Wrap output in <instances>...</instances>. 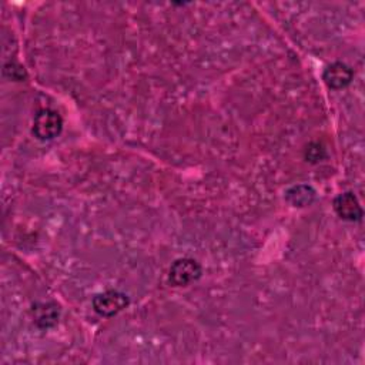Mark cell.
<instances>
[{
	"label": "cell",
	"mask_w": 365,
	"mask_h": 365,
	"mask_svg": "<svg viewBox=\"0 0 365 365\" xmlns=\"http://www.w3.org/2000/svg\"><path fill=\"white\" fill-rule=\"evenodd\" d=\"M322 78L325 81V84L332 88V90H341L344 87H346L352 78H354V71L351 70L349 66H346L345 63L341 61H335L332 64H329L322 74Z\"/></svg>",
	"instance_id": "cell-4"
},
{
	"label": "cell",
	"mask_w": 365,
	"mask_h": 365,
	"mask_svg": "<svg viewBox=\"0 0 365 365\" xmlns=\"http://www.w3.org/2000/svg\"><path fill=\"white\" fill-rule=\"evenodd\" d=\"M3 73H4V76H7L9 78L17 80V81H20V80H23V78L26 77L24 68H23L20 64H16V63H11V61L4 64Z\"/></svg>",
	"instance_id": "cell-9"
},
{
	"label": "cell",
	"mask_w": 365,
	"mask_h": 365,
	"mask_svg": "<svg viewBox=\"0 0 365 365\" xmlns=\"http://www.w3.org/2000/svg\"><path fill=\"white\" fill-rule=\"evenodd\" d=\"M201 277V265L192 258L175 259L168 272V279L174 287H187Z\"/></svg>",
	"instance_id": "cell-2"
},
{
	"label": "cell",
	"mask_w": 365,
	"mask_h": 365,
	"mask_svg": "<svg viewBox=\"0 0 365 365\" xmlns=\"http://www.w3.org/2000/svg\"><path fill=\"white\" fill-rule=\"evenodd\" d=\"M63 130L61 115L50 108L40 110L33 121V134L38 140H53Z\"/></svg>",
	"instance_id": "cell-1"
},
{
	"label": "cell",
	"mask_w": 365,
	"mask_h": 365,
	"mask_svg": "<svg viewBox=\"0 0 365 365\" xmlns=\"http://www.w3.org/2000/svg\"><path fill=\"white\" fill-rule=\"evenodd\" d=\"M130 299L124 292L120 291H104L93 298V308L101 317H113L128 307Z\"/></svg>",
	"instance_id": "cell-3"
},
{
	"label": "cell",
	"mask_w": 365,
	"mask_h": 365,
	"mask_svg": "<svg viewBox=\"0 0 365 365\" xmlns=\"http://www.w3.org/2000/svg\"><path fill=\"white\" fill-rule=\"evenodd\" d=\"M327 153H325V148L322 147V144L319 143H311L307 145V150H305V158L311 163H318V161H322L325 158Z\"/></svg>",
	"instance_id": "cell-8"
},
{
	"label": "cell",
	"mask_w": 365,
	"mask_h": 365,
	"mask_svg": "<svg viewBox=\"0 0 365 365\" xmlns=\"http://www.w3.org/2000/svg\"><path fill=\"white\" fill-rule=\"evenodd\" d=\"M285 197H287L288 202L292 204L294 207H307V205L312 204V201L315 198V191L309 185L299 184V185L291 187L285 192Z\"/></svg>",
	"instance_id": "cell-7"
},
{
	"label": "cell",
	"mask_w": 365,
	"mask_h": 365,
	"mask_svg": "<svg viewBox=\"0 0 365 365\" xmlns=\"http://www.w3.org/2000/svg\"><path fill=\"white\" fill-rule=\"evenodd\" d=\"M33 321L38 328H51L57 324L60 317L58 305L54 302H37L31 308Z\"/></svg>",
	"instance_id": "cell-6"
},
{
	"label": "cell",
	"mask_w": 365,
	"mask_h": 365,
	"mask_svg": "<svg viewBox=\"0 0 365 365\" xmlns=\"http://www.w3.org/2000/svg\"><path fill=\"white\" fill-rule=\"evenodd\" d=\"M334 210L339 218L345 221H361L362 208L356 200V197L346 191L334 198Z\"/></svg>",
	"instance_id": "cell-5"
}]
</instances>
